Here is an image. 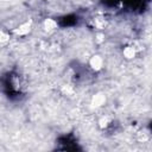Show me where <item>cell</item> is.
Wrapping results in <instances>:
<instances>
[{
  "label": "cell",
  "instance_id": "6da1fadb",
  "mask_svg": "<svg viewBox=\"0 0 152 152\" xmlns=\"http://www.w3.org/2000/svg\"><path fill=\"white\" fill-rule=\"evenodd\" d=\"M90 65H91L93 69L99 70V69H101V66H102V59H101L99 56H94V57L90 59Z\"/></svg>",
  "mask_w": 152,
  "mask_h": 152
},
{
  "label": "cell",
  "instance_id": "7a4b0ae2",
  "mask_svg": "<svg viewBox=\"0 0 152 152\" xmlns=\"http://www.w3.org/2000/svg\"><path fill=\"white\" fill-rule=\"evenodd\" d=\"M28 31H30V24H28V23H25V24H23L21 26H19L18 30H15V33L23 36V34H26Z\"/></svg>",
  "mask_w": 152,
  "mask_h": 152
},
{
  "label": "cell",
  "instance_id": "3957f363",
  "mask_svg": "<svg viewBox=\"0 0 152 152\" xmlns=\"http://www.w3.org/2000/svg\"><path fill=\"white\" fill-rule=\"evenodd\" d=\"M124 53H125V56H126L127 58H132L135 52H134V49H133V48H126L125 51H124Z\"/></svg>",
  "mask_w": 152,
  "mask_h": 152
},
{
  "label": "cell",
  "instance_id": "277c9868",
  "mask_svg": "<svg viewBox=\"0 0 152 152\" xmlns=\"http://www.w3.org/2000/svg\"><path fill=\"white\" fill-rule=\"evenodd\" d=\"M45 26H46V28H53L55 26H56V23L55 21H52V20H46V23H45Z\"/></svg>",
  "mask_w": 152,
  "mask_h": 152
},
{
  "label": "cell",
  "instance_id": "5b68a950",
  "mask_svg": "<svg viewBox=\"0 0 152 152\" xmlns=\"http://www.w3.org/2000/svg\"><path fill=\"white\" fill-rule=\"evenodd\" d=\"M6 40H7V36H5L2 32H0V44L5 43Z\"/></svg>",
  "mask_w": 152,
  "mask_h": 152
}]
</instances>
